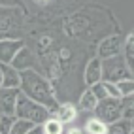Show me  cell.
I'll list each match as a JSON object with an SVG mask.
<instances>
[{"label": "cell", "instance_id": "obj_1", "mask_svg": "<svg viewBox=\"0 0 134 134\" xmlns=\"http://www.w3.org/2000/svg\"><path fill=\"white\" fill-rule=\"evenodd\" d=\"M19 76H21V81H19L21 94L29 96L30 100L38 102L42 106H46L47 110H53L57 106L55 93H53L51 83L40 72H36L34 68H30V70H23V72H19Z\"/></svg>", "mask_w": 134, "mask_h": 134}, {"label": "cell", "instance_id": "obj_2", "mask_svg": "<svg viewBox=\"0 0 134 134\" xmlns=\"http://www.w3.org/2000/svg\"><path fill=\"white\" fill-rule=\"evenodd\" d=\"M25 17L19 8L0 6V40H23Z\"/></svg>", "mask_w": 134, "mask_h": 134}, {"label": "cell", "instance_id": "obj_3", "mask_svg": "<svg viewBox=\"0 0 134 134\" xmlns=\"http://www.w3.org/2000/svg\"><path fill=\"white\" fill-rule=\"evenodd\" d=\"M15 117L23 119V121H29L32 125H42L46 119L51 117V113H49V110L46 108V106L30 100L29 96L21 94V91H19L17 104H15Z\"/></svg>", "mask_w": 134, "mask_h": 134}, {"label": "cell", "instance_id": "obj_4", "mask_svg": "<svg viewBox=\"0 0 134 134\" xmlns=\"http://www.w3.org/2000/svg\"><path fill=\"white\" fill-rule=\"evenodd\" d=\"M102 79L110 83H117L123 79H132V70L127 66L123 57H111L102 60Z\"/></svg>", "mask_w": 134, "mask_h": 134}, {"label": "cell", "instance_id": "obj_5", "mask_svg": "<svg viewBox=\"0 0 134 134\" xmlns=\"http://www.w3.org/2000/svg\"><path fill=\"white\" fill-rule=\"evenodd\" d=\"M93 115L106 125L119 121L121 119V98H104V100H98L94 110H93Z\"/></svg>", "mask_w": 134, "mask_h": 134}, {"label": "cell", "instance_id": "obj_6", "mask_svg": "<svg viewBox=\"0 0 134 134\" xmlns=\"http://www.w3.org/2000/svg\"><path fill=\"white\" fill-rule=\"evenodd\" d=\"M123 42H125V38L117 36V34H111V36L104 38L100 43H98V55H96V59L106 60V59H111V57L121 55Z\"/></svg>", "mask_w": 134, "mask_h": 134}, {"label": "cell", "instance_id": "obj_7", "mask_svg": "<svg viewBox=\"0 0 134 134\" xmlns=\"http://www.w3.org/2000/svg\"><path fill=\"white\" fill-rule=\"evenodd\" d=\"M51 117L57 119L60 125H64V127H68V125H72L77 117V108L72 104V102H62V104H57L53 110H49Z\"/></svg>", "mask_w": 134, "mask_h": 134}, {"label": "cell", "instance_id": "obj_8", "mask_svg": "<svg viewBox=\"0 0 134 134\" xmlns=\"http://www.w3.org/2000/svg\"><path fill=\"white\" fill-rule=\"evenodd\" d=\"M19 89H0V115L15 117V104Z\"/></svg>", "mask_w": 134, "mask_h": 134}, {"label": "cell", "instance_id": "obj_9", "mask_svg": "<svg viewBox=\"0 0 134 134\" xmlns=\"http://www.w3.org/2000/svg\"><path fill=\"white\" fill-rule=\"evenodd\" d=\"M23 46V40H0V64H12L13 57Z\"/></svg>", "mask_w": 134, "mask_h": 134}, {"label": "cell", "instance_id": "obj_10", "mask_svg": "<svg viewBox=\"0 0 134 134\" xmlns=\"http://www.w3.org/2000/svg\"><path fill=\"white\" fill-rule=\"evenodd\" d=\"M83 79H85V85L87 87H93L94 83L102 81V60L93 57L91 60L87 62L85 66V72H83Z\"/></svg>", "mask_w": 134, "mask_h": 134}, {"label": "cell", "instance_id": "obj_11", "mask_svg": "<svg viewBox=\"0 0 134 134\" xmlns=\"http://www.w3.org/2000/svg\"><path fill=\"white\" fill-rule=\"evenodd\" d=\"M89 89H91V93L96 96V100H104V98H121L115 83L104 81V79L98 81V83H94L93 87H89Z\"/></svg>", "mask_w": 134, "mask_h": 134}, {"label": "cell", "instance_id": "obj_12", "mask_svg": "<svg viewBox=\"0 0 134 134\" xmlns=\"http://www.w3.org/2000/svg\"><path fill=\"white\" fill-rule=\"evenodd\" d=\"M10 66H13L15 70H19V72H23V70H30L34 66V55H32V51L26 46H23L19 51H17V55L13 57Z\"/></svg>", "mask_w": 134, "mask_h": 134}, {"label": "cell", "instance_id": "obj_13", "mask_svg": "<svg viewBox=\"0 0 134 134\" xmlns=\"http://www.w3.org/2000/svg\"><path fill=\"white\" fill-rule=\"evenodd\" d=\"M0 72H2V89H19V70L10 64H0Z\"/></svg>", "mask_w": 134, "mask_h": 134}, {"label": "cell", "instance_id": "obj_14", "mask_svg": "<svg viewBox=\"0 0 134 134\" xmlns=\"http://www.w3.org/2000/svg\"><path fill=\"white\" fill-rule=\"evenodd\" d=\"M96 96L91 93V89H85V91L81 93V96H79V102H77V111H89V113H93V110H94V106H96Z\"/></svg>", "mask_w": 134, "mask_h": 134}, {"label": "cell", "instance_id": "obj_15", "mask_svg": "<svg viewBox=\"0 0 134 134\" xmlns=\"http://www.w3.org/2000/svg\"><path fill=\"white\" fill-rule=\"evenodd\" d=\"M121 53H123V60L127 62V66L130 70H134V34H129L125 38Z\"/></svg>", "mask_w": 134, "mask_h": 134}, {"label": "cell", "instance_id": "obj_16", "mask_svg": "<svg viewBox=\"0 0 134 134\" xmlns=\"http://www.w3.org/2000/svg\"><path fill=\"white\" fill-rule=\"evenodd\" d=\"M81 129H83L85 134H106V132H108V125L102 123L100 119H96L94 115H93V117H89L85 121V125H83Z\"/></svg>", "mask_w": 134, "mask_h": 134}, {"label": "cell", "instance_id": "obj_17", "mask_svg": "<svg viewBox=\"0 0 134 134\" xmlns=\"http://www.w3.org/2000/svg\"><path fill=\"white\" fill-rule=\"evenodd\" d=\"M134 132V127H132V121H125V119H119L111 125H108V132L106 134H132Z\"/></svg>", "mask_w": 134, "mask_h": 134}, {"label": "cell", "instance_id": "obj_18", "mask_svg": "<svg viewBox=\"0 0 134 134\" xmlns=\"http://www.w3.org/2000/svg\"><path fill=\"white\" fill-rule=\"evenodd\" d=\"M121 119H125V121L134 119V96L121 98Z\"/></svg>", "mask_w": 134, "mask_h": 134}, {"label": "cell", "instance_id": "obj_19", "mask_svg": "<svg viewBox=\"0 0 134 134\" xmlns=\"http://www.w3.org/2000/svg\"><path fill=\"white\" fill-rule=\"evenodd\" d=\"M42 129H43V134H62L64 132V125H60L57 119H46L42 123Z\"/></svg>", "mask_w": 134, "mask_h": 134}, {"label": "cell", "instance_id": "obj_20", "mask_svg": "<svg viewBox=\"0 0 134 134\" xmlns=\"http://www.w3.org/2000/svg\"><path fill=\"white\" fill-rule=\"evenodd\" d=\"M32 127H34L32 123L23 121V119H17V117H15V121H13V125L10 127V132H8V134H26Z\"/></svg>", "mask_w": 134, "mask_h": 134}, {"label": "cell", "instance_id": "obj_21", "mask_svg": "<svg viewBox=\"0 0 134 134\" xmlns=\"http://www.w3.org/2000/svg\"><path fill=\"white\" fill-rule=\"evenodd\" d=\"M119 91V96H134V79H123V81H117L115 83Z\"/></svg>", "mask_w": 134, "mask_h": 134}, {"label": "cell", "instance_id": "obj_22", "mask_svg": "<svg viewBox=\"0 0 134 134\" xmlns=\"http://www.w3.org/2000/svg\"><path fill=\"white\" fill-rule=\"evenodd\" d=\"M15 117H6V115H0V134H8L10 127L13 125Z\"/></svg>", "mask_w": 134, "mask_h": 134}, {"label": "cell", "instance_id": "obj_23", "mask_svg": "<svg viewBox=\"0 0 134 134\" xmlns=\"http://www.w3.org/2000/svg\"><path fill=\"white\" fill-rule=\"evenodd\" d=\"M62 134H83V129L81 127H64Z\"/></svg>", "mask_w": 134, "mask_h": 134}, {"label": "cell", "instance_id": "obj_24", "mask_svg": "<svg viewBox=\"0 0 134 134\" xmlns=\"http://www.w3.org/2000/svg\"><path fill=\"white\" fill-rule=\"evenodd\" d=\"M26 134H43V129H42V125H34Z\"/></svg>", "mask_w": 134, "mask_h": 134}, {"label": "cell", "instance_id": "obj_25", "mask_svg": "<svg viewBox=\"0 0 134 134\" xmlns=\"http://www.w3.org/2000/svg\"><path fill=\"white\" fill-rule=\"evenodd\" d=\"M0 89H2V72H0Z\"/></svg>", "mask_w": 134, "mask_h": 134}, {"label": "cell", "instance_id": "obj_26", "mask_svg": "<svg viewBox=\"0 0 134 134\" xmlns=\"http://www.w3.org/2000/svg\"><path fill=\"white\" fill-rule=\"evenodd\" d=\"M83 134H85V132H83Z\"/></svg>", "mask_w": 134, "mask_h": 134}]
</instances>
